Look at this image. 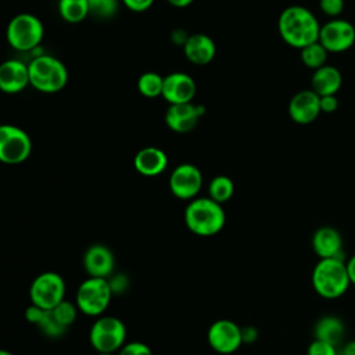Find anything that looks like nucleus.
<instances>
[{"label": "nucleus", "instance_id": "72a5a7b5", "mask_svg": "<svg viewBox=\"0 0 355 355\" xmlns=\"http://www.w3.org/2000/svg\"><path fill=\"white\" fill-rule=\"evenodd\" d=\"M44 312H46V309H43V308H40V306H37V305L31 304V305L26 308V311H25V318H26V320H28L29 323L37 326V324L40 323V320L43 319Z\"/></svg>", "mask_w": 355, "mask_h": 355}, {"label": "nucleus", "instance_id": "f257e3e1", "mask_svg": "<svg viewBox=\"0 0 355 355\" xmlns=\"http://www.w3.org/2000/svg\"><path fill=\"white\" fill-rule=\"evenodd\" d=\"M277 29L282 39L288 46L301 50L319 40L320 25L308 8L302 6H290L282 11L277 21Z\"/></svg>", "mask_w": 355, "mask_h": 355}, {"label": "nucleus", "instance_id": "cd10ccee", "mask_svg": "<svg viewBox=\"0 0 355 355\" xmlns=\"http://www.w3.org/2000/svg\"><path fill=\"white\" fill-rule=\"evenodd\" d=\"M51 311L55 315V318L60 320V323L64 324L65 327H69V326H72L75 323L78 312H79L76 304H73V302H71L68 300H64L62 302H60Z\"/></svg>", "mask_w": 355, "mask_h": 355}, {"label": "nucleus", "instance_id": "e433bc0d", "mask_svg": "<svg viewBox=\"0 0 355 355\" xmlns=\"http://www.w3.org/2000/svg\"><path fill=\"white\" fill-rule=\"evenodd\" d=\"M241 337L243 344H252L258 338V330L254 326H244L241 327Z\"/></svg>", "mask_w": 355, "mask_h": 355}, {"label": "nucleus", "instance_id": "f03ea898", "mask_svg": "<svg viewBox=\"0 0 355 355\" xmlns=\"http://www.w3.org/2000/svg\"><path fill=\"white\" fill-rule=\"evenodd\" d=\"M184 223L191 233L209 237L223 229L226 215L222 204H218L209 197H200L191 200L186 207Z\"/></svg>", "mask_w": 355, "mask_h": 355}, {"label": "nucleus", "instance_id": "c9c22d12", "mask_svg": "<svg viewBox=\"0 0 355 355\" xmlns=\"http://www.w3.org/2000/svg\"><path fill=\"white\" fill-rule=\"evenodd\" d=\"M122 3L126 6V8H129L130 11H135V12H141V11H146L148 10L154 0H122Z\"/></svg>", "mask_w": 355, "mask_h": 355}, {"label": "nucleus", "instance_id": "c85d7f7f", "mask_svg": "<svg viewBox=\"0 0 355 355\" xmlns=\"http://www.w3.org/2000/svg\"><path fill=\"white\" fill-rule=\"evenodd\" d=\"M90 14L98 18H111L118 11L116 0H89Z\"/></svg>", "mask_w": 355, "mask_h": 355}, {"label": "nucleus", "instance_id": "5701e85b", "mask_svg": "<svg viewBox=\"0 0 355 355\" xmlns=\"http://www.w3.org/2000/svg\"><path fill=\"white\" fill-rule=\"evenodd\" d=\"M58 12L67 22H80L90 14L89 0H60Z\"/></svg>", "mask_w": 355, "mask_h": 355}, {"label": "nucleus", "instance_id": "7c9ffc66", "mask_svg": "<svg viewBox=\"0 0 355 355\" xmlns=\"http://www.w3.org/2000/svg\"><path fill=\"white\" fill-rule=\"evenodd\" d=\"M116 355H153L151 348L141 341L126 343Z\"/></svg>", "mask_w": 355, "mask_h": 355}, {"label": "nucleus", "instance_id": "393cba45", "mask_svg": "<svg viewBox=\"0 0 355 355\" xmlns=\"http://www.w3.org/2000/svg\"><path fill=\"white\" fill-rule=\"evenodd\" d=\"M233 193H234L233 180L223 175L215 176L208 186L209 198H212L218 204H223V202L229 201L233 197Z\"/></svg>", "mask_w": 355, "mask_h": 355}, {"label": "nucleus", "instance_id": "7ed1b4c3", "mask_svg": "<svg viewBox=\"0 0 355 355\" xmlns=\"http://www.w3.org/2000/svg\"><path fill=\"white\" fill-rule=\"evenodd\" d=\"M311 282L313 290L326 300H336L349 288V276L343 258L319 259L315 265Z\"/></svg>", "mask_w": 355, "mask_h": 355}, {"label": "nucleus", "instance_id": "1a4fd4ad", "mask_svg": "<svg viewBox=\"0 0 355 355\" xmlns=\"http://www.w3.org/2000/svg\"><path fill=\"white\" fill-rule=\"evenodd\" d=\"M32 151V141L25 130L14 125L0 126V161L17 165L26 161Z\"/></svg>", "mask_w": 355, "mask_h": 355}, {"label": "nucleus", "instance_id": "6ab92c4d", "mask_svg": "<svg viewBox=\"0 0 355 355\" xmlns=\"http://www.w3.org/2000/svg\"><path fill=\"white\" fill-rule=\"evenodd\" d=\"M184 57L196 65L209 64L216 53V46L214 40L204 33H194L187 36L183 44Z\"/></svg>", "mask_w": 355, "mask_h": 355}, {"label": "nucleus", "instance_id": "f704fd0d", "mask_svg": "<svg viewBox=\"0 0 355 355\" xmlns=\"http://www.w3.org/2000/svg\"><path fill=\"white\" fill-rule=\"evenodd\" d=\"M338 108V98L336 94L331 96H322L320 97V111L330 114Z\"/></svg>", "mask_w": 355, "mask_h": 355}, {"label": "nucleus", "instance_id": "a878e982", "mask_svg": "<svg viewBox=\"0 0 355 355\" xmlns=\"http://www.w3.org/2000/svg\"><path fill=\"white\" fill-rule=\"evenodd\" d=\"M137 89L141 96L148 98L162 96L164 78L157 72H144L137 80Z\"/></svg>", "mask_w": 355, "mask_h": 355}, {"label": "nucleus", "instance_id": "f8f14e48", "mask_svg": "<svg viewBox=\"0 0 355 355\" xmlns=\"http://www.w3.org/2000/svg\"><path fill=\"white\" fill-rule=\"evenodd\" d=\"M202 186L201 171L193 164L178 165L169 176V189L180 200H194Z\"/></svg>", "mask_w": 355, "mask_h": 355}, {"label": "nucleus", "instance_id": "aec40b11", "mask_svg": "<svg viewBox=\"0 0 355 355\" xmlns=\"http://www.w3.org/2000/svg\"><path fill=\"white\" fill-rule=\"evenodd\" d=\"M136 171L143 176L161 175L168 166L166 154L158 147H144L135 155L133 159Z\"/></svg>", "mask_w": 355, "mask_h": 355}, {"label": "nucleus", "instance_id": "9d476101", "mask_svg": "<svg viewBox=\"0 0 355 355\" xmlns=\"http://www.w3.org/2000/svg\"><path fill=\"white\" fill-rule=\"evenodd\" d=\"M319 42L329 53H344L355 43V26L341 18H333L320 26Z\"/></svg>", "mask_w": 355, "mask_h": 355}, {"label": "nucleus", "instance_id": "412c9836", "mask_svg": "<svg viewBox=\"0 0 355 355\" xmlns=\"http://www.w3.org/2000/svg\"><path fill=\"white\" fill-rule=\"evenodd\" d=\"M341 85V72L333 65H324L316 69L311 78V89L320 97L336 94L340 90Z\"/></svg>", "mask_w": 355, "mask_h": 355}, {"label": "nucleus", "instance_id": "2f4dec72", "mask_svg": "<svg viewBox=\"0 0 355 355\" xmlns=\"http://www.w3.org/2000/svg\"><path fill=\"white\" fill-rule=\"evenodd\" d=\"M319 7L324 15L337 18L344 10V0H319Z\"/></svg>", "mask_w": 355, "mask_h": 355}, {"label": "nucleus", "instance_id": "b1692460", "mask_svg": "<svg viewBox=\"0 0 355 355\" xmlns=\"http://www.w3.org/2000/svg\"><path fill=\"white\" fill-rule=\"evenodd\" d=\"M301 61L304 65H306L311 69H319L326 65V60L329 55V51L322 46V43L318 40L315 43H311L300 50Z\"/></svg>", "mask_w": 355, "mask_h": 355}, {"label": "nucleus", "instance_id": "f3484780", "mask_svg": "<svg viewBox=\"0 0 355 355\" xmlns=\"http://www.w3.org/2000/svg\"><path fill=\"white\" fill-rule=\"evenodd\" d=\"M31 85L29 68L22 61L7 60L0 67V89L4 93H18Z\"/></svg>", "mask_w": 355, "mask_h": 355}, {"label": "nucleus", "instance_id": "423d86ee", "mask_svg": "<svg viewBox=\"0 0 355 355\" xmlns=\"http://www.w3.org/2000/svg\"><path fill=\"white\" fill-rule=\"evenodd\" d=\"M89 341L97 352L114 354L126 343V326L116 316H98L89 330Z\"/></svg>", "mask_w": 355, "mask_h": 355}, {"label": "nucleus", "instance_id": "2eb2a0df", "mask_svg": "<svg viewBox=\"0 0 355 355\" xmlns=\"http://www.w3.org/2000/svg\"><path fill=\"white\" fill-rule=\"evenodd\" d=\"M320 112V96L312 89L295 93L288 103V115L300 125L313 122Z\"/></svg>", "mask_w": 355, "mask_h": 355}, {"label": "nucleus", "instance_id": "0eeeda50", "mask_svg": "<svg viewBox=\"0 0 355 355\" xmlns=\"http://www.w3.org/2000/svg\"><path fill=\"white\" fill-rule=\"evenodd\" d=\"M44 35V28L42 21L28 12L15 15L7 26L6 37L8 44L21 51H29L37 49Z\"/></svg>", "mask_w": 355, "mask_h": 355}, {"label": "nucleus", "instance_id": "a211bd4d", "mask_svg": "<svg viewBox=\"0 0 355 355\" xmlns=\"http://www.w3.org/2000/svg\"><path fill=\"white\" fill-rule=\"evenodd\" d=\"M312 248L319 259L343 258L341 233L331 226H322L312 236Z\"/></svg>", "mask_w": 355, "mask_h": 355}, {"label": "nucleus", "instance_id": "79ce46f5", "mask_svg": "<svg viewBox=\"0 0 355 355\" xmlns=\"http://www.w3.org/2000/svg\"><path fill=\"white\" fill-rule=\"evenodd\" d=\"M97 355H115V354H104V352H97Z\"/></svg>", "mask_w": 355, "mask_h": 355}, {"label": "nucleus", "instance_id": "473e14b6", "mask_svg": "<svg viewBox=\"0 0 355 355\" xmlns=\"http://www.w3.org/2000/svg\"><path fill=\"white\" fill-rule=\"evenodd\" d=\"M108 283L112 290V294H121L126 291V288L129 287V279L126 275H122V273L112 275L111 277H108Z\"/></svg>", "mask_w": 355, "mask_h": 355}, {"label": "nucleus", "instance_id": "a19ab883", "mask_svg": "<svg viewBox=\"0 0 355 355\" xmlns=\"http://www.w3.org/2000/svg\"><path fill=\"white\" fill-rule=\"evenodd\" d=\"M0 355H14V354H11L10 351H6V349H1L0 351Z\"/></svg>", "mask_w": 355, "mask_h": 355}, {"label": "nucleus", "instance_id": "4c0bfd02", "mask_svg": "<svg viewBox=\"0 0 355 355\" xmlns=\"http://www.w3.org/2000/svg\"><path fill=\"white\" fill-rule=\"evenodd\" d=\"M347 265V272H348V276H349V282L351 284L355 286V254L345 262Z\"/></svg>", "mask_w": 355, "mask_h": 355}, {"label": "nucleus", "instance_id": "39448f33", "mask_svg": "<svg viewBox=\"0 0 355 355\" xmlns=\"http://www.w3.org/2000/svg\"><path fill=\"white\" fill-rule=\"evenodd\" d=\"M112 295L108 279L87 277L76 290L75 304L83 315L98 318L110 306Z\"/></svg>", "mask_w": 355, "mask_h": 355}, {"label": "nucleus", "instance_id": "dca6fc26", "mask_svg": "<svg viewBox=\"0 0 355 355\" xmlns=\"http://www.w3.org/2000/svg\"><path fill=\"white\" fill-rule=\"evenodd\" d=\"M196 94L194 79L184 72H172L164 78L162 97L169 104L191 103Z\"/></svg>", "mask_w": 355, "mask_h": 355}, {"label": "nucleus", "instance_id": "9b49d317", "mask_svg": "<svg viewBox=\"0 0 355 355\" xmlns=\"http://www.w3.org/2000/svg\"><path fill=\"white\" fill-rule=\"evenodd\" d=\"M207 341L215 352L233 354L243 344L241 327L230 319L215 320L207 331Z\"/></svg>", "mask_w": 355, "mask_h": 355}, {"label": "nucleus", "instance_id": "ddd939ff", "mask_svg": "<svg viewBox=\"0 0 355 355\" xmlns=\"http://www.w3.org/2000/svg\"><path fill=\"white\" fill-rule=\"evenodd\" d=\"M204 112L205 108L201 104H171L165 112V123L176 133H187L196 128Z\"/></svg>", "mask_w": 355, "mask_h": 355}, {"label": "nucleus", "instance_id": "c756f323", "mask_svg": "<svg viewBox=\"0 0 355 355\" xmlns=\"http://www.w3.org/2000/svg\"><path fill=\"white\" fill-rule=\"evenodd\" d=\"M306 355H338V354H337L336 345L313 338V341L308 345Z\"/></svg>", "mask_w": 355, "mask_h": 355}, {"label": "nucleus", "instance_id": "bb28decb", "mask_svg": "<svg viewBox=\"0 0 355 355\" xmlns=\"http://www.w3.org/2000/svg\"><path fill=\"white\" fill-rule=\"evenodd\" d=\"M37 327L42 330V333L50 338H60L62 337L68 327H65L64 324L60 323V320L55 318V315L53 313L51 309L44 312L43 319L40 320V323L37 324Z\"/></svg>", "mask_w": 355, "mask_h": 355}, {"label": "nucleus", "instance_id": "58836bf2", "mask_svg": "<svg viewBox=\"0 0 355 355\" xmlns=\"http://www.w3.org/2000/svg\"><path fill=\"white\" fill-rule=\"evenodd\" d=\"M166 1L176 8H184L193 3V0H166Z\"/></svg>", "mask_w": 355, "mask_h": 355}, {"label": "nucleus", "instance_id": "4be33fe9", "mask_svg": "<svg viewBox=\"0 0 355 355\" xmlns=\"http://www.w3.org/2000/svg\"><path fill=\"white\" fill-rule=\"evenodd\" d=\"M345 333V326L344 322L334 316V315H326L322 316L313 329V337L316 340H322L326 343H330L337 347L338 343L343 341Z\"/></svg>", "mask_w": 355, "mask_h": 355}, {"label": "nucleus", "instance_id": "ea45409f", "mask_svg": "<svg viewBox=\"0 0 355 355\" xmlns=\"http://www.w3.org/2000/svg\"><path fill=\"white\" fill-rule=\"evenodd\" d=\"M343 355H355V340H351L344 345Z\"/></svg>", "mask_w": 355, "mask_h": 355}, {"label": "nucleus", "instance_id": "6e6552de", "mask_svg": "<svg viewBox=\"0 0 355 355\" xmlns=\"http://www.w3.org/2000/svg\"><path fill=\"white\" fill-rule=\"evenodd\" d=\"M65 280L57 272H43L37 275L29 287L31 304L37 305L46 311L55 308L65 300Z\"/></svg>", "mask_w": 355, "mask_h": 355}, {"label": "nucleus", "instance_id": "20e7f679", "mask_svg": "<svg viewBox=\"0 0 355 355\" xmlns=\"http://www.w3.org/2000/svg\"><path fill=\"white\" fill-rule=\"evenodd\" d=\"M31 85L43 93H55L68 83L67 67L53 55H35L28 64Z\"/></svg>", "mask_w": 355, "mask_h": 355}, {"label": "nucleus", "instance_id": "4468645a", "mask_svg": "<svg viewBox=\"0 0 355 355\" xmlns=\"http://www.w3.org/2000/svg\"><path fill=\"white\" fill-rule=\"evenodd\" d=\"M83 269L89 277L108 279L114 275L115 257L104 244H93L83 254Z\"/></svg>", "mask_w": 355, "mask_h": 355}]
</instances>
